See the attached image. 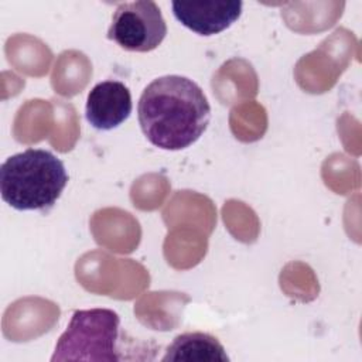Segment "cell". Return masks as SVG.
<instances>
[{
    "instance_id": "6da1fadb",
    "label": "cell",
    "mask_w": 362,
    "mask_h": 362,
    "mask_svg": "<svg viewBox=\"0 0 362 362\" xmlns=\"http://www.w3.org/2000/svg\"><path fill=\"white\" fill-rule=\"evenodd\" d=\"M139 123L147 140L163 150H182L194 144L211 119L209 102L198 83L181 75H165L143 90Z\"/></svg>"
},
{
    "instance_id": "7a4b0ae2",
    "label": "cell",
    "mask_w": 362,
    "mask_h": 362,
    "mask_svg": "<svg viewBox=\"0 0 362 362\" xmlns=\"http://www.w3.org/2000/svg\"><path fill=\"white\" fill-rule=\"evenodd\" d=\"M68 182L64 163L51 151L27 148L0 167V192L17 211H48Z\"/></svg>"
},
{
    "instance_id": "3957f363",
    "label": "cell",
    "mask_w": 362,
    "mask_h": 362,
    "mask_svg": "<svg viewBox=\"0 0 362 362\" xmlns=\"http://www.w3.org/2000/svg\"><path fill=\"white\" fill-rule=\"evenodd\" d=\"M119 332L120 317L113 310H76L59 337L51 361H120Z\"/></svg>"
},
{
    "instance_id": "277c9868",
    "label": "cell",
    "mask_w": 362,
    "mask_h": 362,
    "mask_svg": "<svg viewBox=\"0 0 362 362\" xmlns=\"http://www.w3.org/2000/svg\"><path fill=\"white\" fill-rule=\"evenodd\" d=\"M167 35L160 7L150 0L122 3L115 10L107 38L133 52L156 49Z\"/></svg>"
},
{
    "instance_id": "5b68a950",
    "label": "cell",
    "mask_w": 362,
    "mask_h": 362,
    "mask_svg": "<svg viewBox=\"0 0 362 362\" xmlns=\"http://www.w3.org/2000/svg\"><path fill=\"white\" fill-rule=\"evenodd\" d=\"M174 17L188 30L199 35H215L229 28L242 14L239 0L173 1Z\"/></svg>"
},
{
    "instance_id": "8992f818",
    "label": "cell",
    "mask_w": 362,
    "mask_h": 362,
    "mask_svg": "<svg viewBox=\"0 0 362 362\" xmlns=\"http://www.w3.org/2000/svg\"><path fill=\"white\" fill-rule=\"evenodd\" d=\"M132 95L120 81L96 83L86 99V120L98 130H112L132 113Z\"/></svg>"
},
{
    "instance_id": "52a82bcc",
    "label": "cell",
    "mask_w": 362,
    "mask_h": 362,
    "mask_svg": "<svg viewBox=\"0 0 362 362\" xmlns=\"http://www.w3.org/2000/svg\"><path fill=\"white\" fill-rule=\"evenodd\" d=\"M163 361L228 362L229 356L218 338L205 332H185L167 346Z\"/></svg>"
}]
</instances>
